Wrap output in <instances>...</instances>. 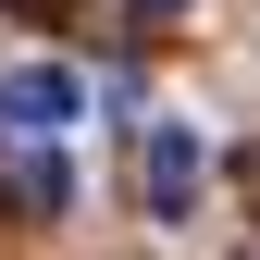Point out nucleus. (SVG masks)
I'll use <instances>...</instances> for the list:
<instances>
[{"mask_svg":"<svg viewBox=\"0 0 260 260\" xmlns=\"http://www.w3.org/2000/svg\"><path fill=\"white\" fill-rule=\"evenodd\" d=\"M75 112H87V75H75V62H13V75H0V137L50 149Z\"/></svg>","mask_w":260,"mask_h":260,"instance_id":"f257e3e1","label":"nucleus"},{"mask_svg":"<svg viewBox=\"0 0 260 260\" xmlns=\"http://www.w3.org/2000/svg\"><path fill=\"white\" fill-rule=\"evenodd\" d=\"M199 186H211L199 124H149V137H137V199H149V223H186V211H199Z\"/></svg>","mask_w":260,"mask_h":260,"instance_id":"f03ea898","label":"nucleus"},{"mask_svg":"<svg viewBox=\"0 0 260 260\" xmlns=\"http://www.w3.org/2000/svg\"><path fill=\"white\" fill-rule=\"evenodd\" d=\"M0 199H13L25 223H50L62 199H75V174H62V149H25V137H13V161H0Z\"/></svg>","mask_w":260,"mask_h":260,"instance_id":"7ed1b4c3","label":"nucleus"},{"mask_svg":"<svg viewBox=\"0 0 260 260\" xmlns=\"http://www.w3.org/2000/svg\"><path fill=\"white\" fill-rule=\"evenodd\" d=\"M137 13H149V25H174V13H186V0H137Z\"/></svg>","mask_w":260,"mask_h":260,"instance_id":"20e7f679","label":"nucleus"}]
</instances>
